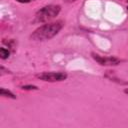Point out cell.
<instances>
[{"label":"cell","mask_w":128,"mask_h":128,"mask_svg":"<svg viewBox=\"0 0 128 128\" xmlns=\"http://www.w3.org/2000/svg\"><path fill=\"white\" fill-rule=\"evenodd\" d=\"M64 26V21L58 20L55 22L44 24L40 27H38L30 36V38L34 41H45L53 38L56 36L60 30Z\"/></svg>","instance_id":"cell-1"},{"label":"cell","mask_w":128,"mask_h":128,"mask_svg":"<svg viewBox=\"0 0 128 128\" xmlns=\"http://www.w3.org/2000/svg\"><path fill=\"white\" fill-rule=\"evenodd\" d=\"M61 7L59 5H47L42 7L41 9H39L36 14H35V18H34V22L35 23H44V22H48L52 19H54L60 12Z\"/></svg>","instance_id":"cell-2"},{"label":"cell","mask_w":128,"mask_h":128,"mask_svg":"<svg viewBox=\"0 0 128 128\" xmlns=\"http://www.w3.org/2000/svg\"><path fill=\"white\" fill-rule=\"evenodd\" d=\"M37 77L46 82H60L66 80L67 74L64 72H43L38 74Z\"/></svg>","instance_id":"cell-3"},{"label":"cell","mask_w":128,"mask_h":128,"mask_svg":"<svg viewBox=\"0 0 128 128\" xmlns=\"http://www.w3.org/2000/svg\"><path fill=\"white\" fill-rule=\"evenodd\" d=\"M93 59L100 65L102 66H115V65H118L120 63V59H118L117 57H112V56H109V57H105V56H101L99 54H96L94 52L91 53Z\"/></svg>","instance_id":"cell-4"},{"label":"cell","mask_w":128,"mask_h":128,"mask_svg":"<svg viewBox=\"0 0 128 128\" xmlns=\"http://www.w3.org/2000/svg\"><path fill=\"white\" fill-rule=\"evenodd\" d=\"M0 93H1V96L3 97H8V98H12V99H16V96L9 90H6L5 88H1L0 90Z\"/></svg>","instance_id":"cell-5"},{"label":"cell","mask_w":128,"mask_h":128,"mask_svg":"<svg viewBox=\"0 0 128 128\" xmlns=\"http://www.w3.org/2000/svg\"><path fill=\"white\" fill-rule=\"evenodd\" d=\"M9 55H10V51L8 50V49H6V48H4V47H1L0 48V56H1V58L4 60V59H7L8 57H9Z\"/></svg>","instance_id":"cell-6"},{"label":"cell","mask_w":128,"mask_h":128,"mask_svg":"<svg viewBox=\"0 0 128 128\" xmlns=\"http://www.w3.org/2000/svg\"><path fill=\"white\" fill-rule=\"evenodd\" d=\"M22 89H24V90H38V87L34 86V85H24V86H22Z\"/></svg>","instance_id":"cell-7"},{"label":"cell","mask_w":128,"mask_h":128,"mask_svg":"<svg viewBox=\"0 0 128 128\" xmlns=\"http://www.w3.org/2000/svg\"><path fill=\"white\" fill-rule=\"evenodd\" d=\"M16 1L19 2V3H30V2L35 1V0H16Z\"/></svg>","instance_id":"cell-8"},{"label":"cell","mask_w":128,"mask_h":128,"mask_svg":"<svg viewBox=\"0 0 128 128\" xmlns=\"http://www.w3.org/2000/svg\"><path fill=\"white\" fill-rule=\"evenodd\" d=\"M65 2H68V3H71V2H74V1H76V0H64Z\"/></svg>","instance_id":"cell-9"},{"label":"cell","mask_w":128,"mask_h":128,"mask_svg":"<svg viewBox=\"0 0 128 128\" xmlns=\"http://www.w3.org/2000/svg\"><path fill=\"white\" fill-rule=\"evenodd\" d=\"M124 93L128 95V88H125V89H124Z\"/></svg>","instance_id":"cell-10"},{"label":"cell","mask_w":128,"mask_h":128,"mask_svg":"<svg viewBox=\"0 0 128 128\" xmlns=\"http://www.w3.org/2000/svg\"><path fill=\"white\" fill-rule=\"evenodd\" d=\"M124 1H127V2H128V0H124Z\"/></svg>","instance_id":"cell-11"},{"label":"cell","mask_w":128,"mask_h":128,"mask_svg":"<svg viewBox=\"0 0 128 128\" xmlns=\"http://www.w3.org/2000/svg\"><path fill=\"white\" fill-rule=\"evenodd\" d=\"M127 10H128V6H127Z\"/></svg>","instance_id":"cell-12"}]
</instances>
